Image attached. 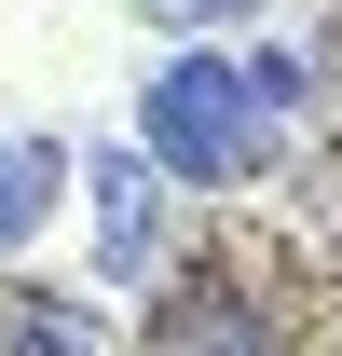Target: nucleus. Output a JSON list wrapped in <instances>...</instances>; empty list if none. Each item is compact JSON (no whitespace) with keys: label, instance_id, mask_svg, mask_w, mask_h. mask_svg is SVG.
<instances>
[{"label":"nucleus","instance_id":"1","mask_svg":"<svg viewBox=\"0 0 342 356\" xmlns=\"http://www.w3.org/2000/svg\"><path fill=\"white\" fill-rule=\"evenodd\" d=\"M137 165L165 178V192H233V178L260 165V110H247V83H233L219 55L151 69V96H137Z\"/></svg>","mask_w":342,"mask_h":356},{"label":"nucleus","instance_id":"2","mask_svg":"<svg viewBox=\"0 0 342 356\" xmlns=\"http://www.w3.org/2000/svg\"><path fill=\"white\" fill-rule=\"evenodd\" d=\"M96 261L124 274V288L165 261V178L137 165V151H96Z\"/></svg>","mask_w":342,"mask_h":356},{"label":"nucleus","instance_id":"3","mask_svg":"<svg viewBox=\"0 0 342 356\" xmlns=\"http://www.w3.org/2000/svg\"><path fill=\"white\" fill-rule=\"evenodd\" d=\"M151 356H274V329H260L247 288H178L165 329H151Z\"/></svg>","mask_w":342,"mask_h":356},{"label":"nucleus","instance_id":"4","mask_svg":"<svg viewBox=\"0 0 342 356\" xmlns=\"http://www.w3.org/2000/svg\"><path fill=\"white\" fill-rule=\"evenodd\" d=\"M55 137H0V247H42V220H55Z\"/></svg>","mask_w":342,"mask_h":356},{"label":"nucleus","instance_id":"5","mask_svg":"<svg viewBox=\"0 0 342 356\" xmlns=\"http://www.w3.org/2000/svg\"><path fill=\"white\" fill-rule=\"evenodd\" d=\"M0 356H96V315L83 302H28L14 329H0Z\"/></svg>","mask_w":342,"mask_h":356},{"label":"nucleus","instance_id":"6","mask_svg":"<svg viewBox=\"0 0 342 356\" xmlns=\"http://www.w3.org/2000/svg\"><path fill=\"white\" fill-rule=\"evenodd\" d=\"M151 14H192V28H206V14H219V0H151Z\"/></svg>","mask_w":342,"mask_h":356}]
</instances>
